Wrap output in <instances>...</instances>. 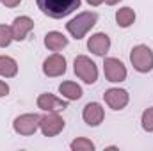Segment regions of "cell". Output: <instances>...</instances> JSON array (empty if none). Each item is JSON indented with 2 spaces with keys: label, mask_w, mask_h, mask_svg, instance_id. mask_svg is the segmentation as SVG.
<instances>
[{
  "label": "cell",
  "mask_w": 153,
  "mask_h": 151,
  "mask_svg": "<svg viewBox=\"0 0 153 151\" xmlns=\"http://www.w3.org/2000/svg\"><path fill=\"white\" fill-rule=\"evenodd\" d=\"M34 29V21L29 18V16H18L14 21H13V39L16 41H23V39L29 36V32Z\"/></svg>",
  "instance_id": "11"
},
{
  "label": "cell",
  "mask_w": 153,
  "mask_h": 151,
  "mask_svg": "<svg viewBox=\"0 0 153 151\" xmlns=\"http://www.w3.org/2000/svg\"><path fill=\"white\" fill-rule=\"evenodd\" d=\"M73 70H75V75L84 80L85 84H94L96 78H98V68L96 64L85 57V55H78L75 59V64H73Z\"/></svg>",
  "instance_id": "4"
},
{
  "label": "cell",
  "mask_w": 153,
  "mask_h": 151,
  "mask_svg": "<svg viewBox=\"0 0 153 151\" xmlns=\"http://www.w3.org/2000/svg\"><path fill=\"white\" fill-rule=\"evenodd\" d=\"M96 20H98V14H96V13L85 11V13L76 14V18H73L71 21H68V23H66V29H68V32H70L75 39H82L93 27H94Z\"/></svg>",
  "instance_id": "2"
},
{
  "label": "cell",
  "mask_w": 153,
  "mask_h": 151,
  "mask_svg": "<svg viewBox=\"0 0 153 151\" xmlns=\"http://www.w3.org/2000/svg\"><path fill=\"white\" fill-rule=\"evenodd\" d=\"M141 123H143V128H144L146 132H153V109H146V110L143 112Z\"/></svg>",
  "instance_id": "20"
},
{
  "label": "cell",
  "mask_w": 153,
  "mask_h": 151,
  "mask_svg": "<svg viewBox=\"0 0 153 151\" xmlns=\"http://www.w3.org/2000/svg\"><path fill=\"white\" fill-rule=\"evenodd\" d=\"M84 121L89 126H98L103 121V109L100 103H87L84 107V114H82Z\"/></svg>",
  "instance_id": "13"
},
{
  "label": "cell",
  "mask_w": 153,
  "mask_h": 151,
  "mask_svg": "<svg viewBox=\"0 0 153 151\" xmlns=\"http://www.w3.org/2000/svg\"><path fill=\"white\" fill-rule=\"evenodd\" d=\"M43 73L46 76H61L66 73V59L59 53L50 55L43 62Z\"/></svg>",
  "instance_id": "8"
},
{
  "label": "cell",
  "mask_w": 153,
  "mask_h": 151,
  "mask_svg": "<svg viewBox=\"0 0 153 151\" xmlns=\"http://www.w3.org/2000/svg\"><path fill=\"white\" fill-rule=\"evenodd\" d=\"M116 21H117V25L123 27V29L130 27V25L135 21V13H134V9H130V7L117 9V13H116Z\"/></svg>",
  "instance_id": "16"
},
{
  "label": "cell",
  "mask_w": 153,
  "mask_h": 151,
  "mask_svg": "<svg viewBox=\"0 0 153 151\" xmlns=\"http://www.w3.org/2000/svg\"><path fill=\"white\" fill-rule=\"evenodd\" d=\"M59 93L66 100H80L82 98V89H80V85H76L75 82H62L59 85Z\"/></svg>",
  "instance_id": "15"
},
{
  "label": "cell",
  "mask_w": 153,
  "mask_h": 151,
  "mask_svg": "<svg viewBox=\"0 0 153 151\" xmlns=\"http://www.w3.org/2000/svg\"><path fill=\"white\" fill-rule=\"evenodd\" d=\"M105 2H107V4H109V5H116V4H117V2H119V0H105Z\"/></svg>",
  "instance_id": "24"
},
{
  "label": "cell",
  "mask_w": 153,
  "mask_h": 151,
  "mask_svg": "<svg viewBox=\"0 0 153 151\" xmlns=\"http://www.w3.org/2000/svg\"><path fill=\"white\" fill-rule=\"evenodd\" d=\"M39 121H41L39 114H23L14 119L13 126H14V132L20 135H32L39 128Z\"/></svg>",
  "instance_id": "6"
},
{
  "label": "cell",
  "mask_w": 153,
  "mask_h": 151,
  "mask_svg": "<svg viewBox=\"0 0 153 151\" xmlns=\"http://www.w3.org/2000/svg\"><path fill=\"white\" fill-rule=\"evenodd\" d=\"M5 7H16L18 4H20V0H0Z\"/></svg>",
  "instance_id": "22"
},
{
  "label": "cell",
  "mask_w": 153,
  "mask_h": 151,
  "mask_svg": "<svg viewBox=\"0 0 153 151\" xmlns=\"http://www.w3.org/2000/svg\"><path fill=\"white\" fill-rule=\"evenodd\" d=\"M103 73L109 82H123L126 78V68L119 59L109 57L103 61Z\"/></svg>",
  "instance_id": "7"
},
{
  "label": "cell",
  "mask_w": 153,
  "mask_h": 151,
  "mask_svg": "<svg viewBox=\"0 0 153 151\" xmlns=\"http://www.w3.org/2000/svg\"><path fill=\"white\" fill-rule=\"evenodd\" d=\"M38 107L41 110H45V112H61V110L68 109V103L59 100V98H55L50 93H45V94H39Z\"/></svg>",
  "instance_id": "9"
},
{
  "label": "cell",
  "mask_w": 153,
  "mask_h": 151,
  "mask_svg": "<svg viewBox=\"0 0 153 151\" xmlns=\"http://www.w3.org/2000/svg\"><path fill=\"white\" fill-rule=\"evenodd\" d=\"M103 98H105V103L114 110L125 109L128 103V93L125 89H109V91H105Z\"/></svg>",
  "instance_id": "10"
},
{
  "label": "cell",
  "mask_w": 153,
  "mask_h": 151,
  "mask_svg": "<svg viewBox=\"0 0 153 151\" xmlns=\"http://www.w3.org/2000/svg\"><path fill=\"white\" fill-rule=\"evenodd\" d=\"M130 62L139 73H148L153 70V52L146 44L134 46V50L130 52Z\"/></svg>",
  "instance_id": "3"
},
{
  "label": "cell",
  "mask_w": 153,
  "mask_h": 151,
  "mask_svg": "<svg viewBox=\"0 0 153 151\" xmlns=\"http://www.w3.org/2000/svg\"><path fill=\"white\" fill-rule=\"evenodd\" d=\"M45 46L52 52H59L62 50L64 46H68V38H64L61 32L53 30V32H48L45 36Z\"/></svg>",
  "instance_id": "14"
},
{
  "label": "cell",
  "mask_w": 153,
  "mask_h": 151,
  "mask_svg": "<svg viewBox=\"0 0 153 151\" xmlns=\"http://www.w3.org/2000/svg\"><path fill=\"white\" fill-rule=\"evenodd\" d=\"M71 150L73 151H93L94 150V144L89 139H76V141L71 142Z\"/></svg>",
  "instance_id": "19"
},
{
  "label": "cell",
  "mask_w": 153,
  "mask_h": 151,
  "mask_svg": "<svg viewBox=\"0 0 153 151\" xmlns=\"http://www.w3.org/2000/svg\"><path fill=\"white\" fill-rule=\"evenodd\" d=\"M16 73H18V64H16V61L11 59V57L2 55V57H0V75L5 76V78H11V76H14Z\"/></svg>",
  "instance_id": "17"
},
{
  "label": "cell",
  "mask_w": 153,
  "mask_h": 151,
  "mask_svg": "<svg viewBox=\"0 0 153 151\" xmlns=\"http://www.w3.org/2000/svg\"><path fill=\"white\" fill-rule=\"evenodd\" d=\"M38 7L48 18L61 20L80 7V0H38Z\"/></svg>",
  "instance_id": "1"
},
{
  "label": "cell",
  "mask_w": 153,
  "mask_h": 151,
  "mask_svg": "<svg viewBox=\"0 0 153 151\" xmlns=\"http://www.w3.org/2000/svg\"><path fill=\"white\" fill-rule=\"evenodd\" d=\"M13 41V30L7 25H0V48L9 46Z\"/></svg>",
  "instance_id": "18"
},
{
  "label": "cell",
  "mask_w": 153,
  "mask_h": 151,
  "mask_svg": "<svg viewBox=\"0 0 153 151\" xmlns=\"http://www.w3.org/2000/svg\"><path fill=\"white\" fill-rule=\"evenodd\" d=\"M87 2H89V5H94V7H96V5H100L103 0H87Z\"/></svg>",
  "instance_id": "23"
},
{
  "label": "cell",
  "mask_w": 153,
  "mask_h": 151,
  "mask_svg": "<svg viewBox=\"0 0 153 151\" xmlns=\"http://www.w3.org/2000/svg\"><path fill=\"white\" fill-rule=\"evenodd\" d=\"M39 128H41V132H43L45 137H55L57 133L62 132V128H64V119H62L57 112H48L46 115H41Z\"/></svg>",
  "instance_id": "5"
},
{
  "label": "cell",
  "mask_w": 153,
  "mask_h": 151,
  "mask_svg": "<svg viewBox=\"0 0 153 151\" xmlns=\"http://www.w3.org/2000/svg\"><path fill=\"white\" fill-rule=\"evenodd\" d=\"M87 48H89V52H93L94 55H105V53L109 52V48H111V39H109L107 34L98 32V34H94V36L89 38Z\"/></svg>",
  "instance_id": "12"
},
{
  "label": "cell",
  "mask_w": 153,
  "mask_h": 151,
  "mask_svg": "<svg viewBox=\"0 0 153 151\" xmlns=\"http://www.w3.org/2000/svg\"><path fill=\"white\" fill-rule=\"evenodd\" d=\"M7 93H9V85L0 80V98H2V96H7Z\"/></svg>",
  "instance_id": "21"
}]
</instances>
